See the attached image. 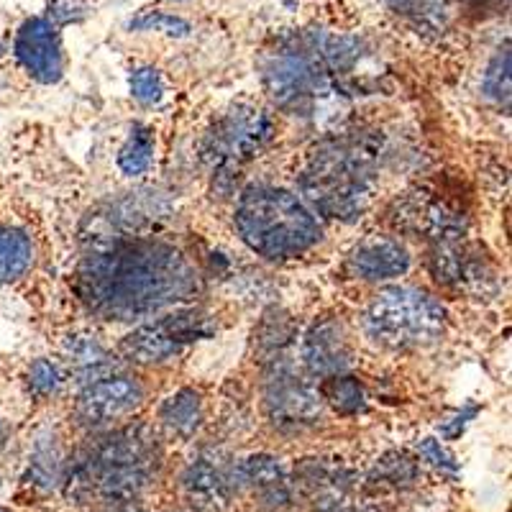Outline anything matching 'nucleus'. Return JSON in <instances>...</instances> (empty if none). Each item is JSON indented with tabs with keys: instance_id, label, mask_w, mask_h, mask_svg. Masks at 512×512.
I'll list each match as a JSON object with an SVG mask.
<instances>
[{
	"instance_id": "obj_1",
	"label": "nucleus",
	"mask_w": 512,
	"mask_h": 512,
	"mask_svg": "<svg viewBox=\"0 0 512 512\" xmlns=\"http://www.w3.org/2000/svg\"><path fill=\"white\" fill-rule=\"evenodd\" d=\"M75 290L98 318L131 323L192 303L203 290V277L177 246L134 236L82 256Z\"/></svg>"
},
{
	"instance_id": "obj_2",
	"label": "nucleus",
	"mask_w": 512,
	"mask_h": 512,
	"mask_svg": "<svg viewBox=\"0 0 512 512\" xmlns=\"http://www.w3.org/2000/svg\"><path fill=\"white\" fill-rule=\"evenodd\" d=\"M359 47L344 36H303L262 62V82L274 105L290 116L331 121L349 103V70Z\"/></svg>"
},
{
	"instance_id": "obj_3",
	"label": "nucleus",
	"mask_w": 512,
	"mask_h": 512,
	"mask_svg": "<svg viewBox=\"0 0 512 512\" xmlns=\"http://www.w3.org/2000/svg\"><path fill=\"white\" fill-rule=\"evenodd\" d=\"M236 231L264 259H295L323 236L320 218L297 192L274 185H251L236 203Z\"/></svg>"
},
{
	"instance_id": "obj_4",
	"label": "nucleus",
	"mask_w": 512,
	"mask_h": 512,
	"mask_svg": "<svg viewBox=\"0 0 512 512\" xmlns=\"http://www.w3.org/2000/svg\"><path fill=\"white\" fill-rule=\"evenodd\" d=\"M377 154L359 139H336L315 149L300 175L303 198L320 216L351 223L372 200Z\"/></svg>"
},
{
	"instance_id": "obj_5",
	"label": "nucleus",
	"mask_w": 512,
	"mask_h": 512,
	"mask_svg": "<svg viewBox=\"0 0 512 512\" xmlns=\"http://www.w3.org/2000/svg\"><path fill=\"white\" fill-rule=\"evenodd\" d=\"M446 331V308L420 287H387L364 313V333L387 351L433 346Z\"/></svg>"
},
{
	"instance_id": "obj_6",
	"label": "nucleus",
	"mask_w": 512,
	"mask_h": 512,
	"mask_svg": "<svg viewBox=\"0 0 512 512\" xmlns=\"http://www.w3.org/2000/svg\"><path fill=\"white\" fill-rule=\"evenodd\" d=\"M159 448L146 428H123L93 446L77 469V482L103 500H131L149 484Z\"/></svg>"
},
{
	"instance_id": "obj_7",
	"label": "nucleus",
	"mask_w": 512,
	"mask_h": 512,
	"mask_svg": "<svg viewBox=\"0 0 512 512\" xmlns=\"http://www.w3.org/2000/svg\"><path fill=\"white\" fill-rule=\"evenodd\" d=\"M272 136L274 123L267 113L254 105H233L231 111L223 113L208 128L200 154L213 167V172L228 175L259 157Z\"/></svg>"
},
{
	"instance_id": "obj_8",
	"label": "nucleus",
	"mask_w": 512,
	"mask_h": 512,
	"mask_svg": "<svg viewBox=\"0 0 512 512\" xmlns=\"http://www.w3.org/2000/svg\"><path fill=\"white\" fill-rule=\"evenodd\" d=\"M213 323L210 315L195 308H175V313L154 315L149 323L128 333L121 341V354L134 364H167L182 349L190 344H198L213 336Z\"/></svg>"
},
{
	"instance_id": "obj_9",
	"label": "nucleus",
	"mask_w": 512,
	"mask_h": 512,
	"mask_svg": "<svg viewBox=\"0 0 512 512\" xmlns=\"http://www.w3.org/2000/svg\"><path fill=\"white\" fill-rule=\"evenodd\" d=\"M144 402V387L134 377L121 372H105L98 377L82 379L77 392L75 415L88 428H103L113 420L126 418Z\"/></svg>"
},
{
	"instance_id": "obj_10",
	"label": "nucleus",
	"mask_w": 512,
	"mask_h": 512,
	"mask_svg": "<svg viewBox=\"0 0 512 512\" xmlns=\"http://www.w3.org/2000/svg\"><path fill=\"white\" fill-rule=\"evenodd\" d=\"M18 64L41 85H54L64 75V52L59 29L49 18H29L13 39Z\"/></svg>"
},
{
	"instance_id": "obj_11",
	"label": "nucleus",
	"mask_w": 512,
	"mask_h": 512,
	"mask_svg": "<svg viewBox=\"0 0 512 512\" xmlns=\"http://www.w3.org/2000/svg\"><path fill=\"white\" fill-rule=\"evenodd\" d=\"M349 269L364 282H387L408 274L410 251L390 236H372L349 254Z\"/></svg>"
},
{
	"instance_id": "obj_12",
	"label": "nucleus",
	"mask_w": 512,
	"mask_h": 512,
	"mask_svg": "<svg viewBox=\"0 0 512 512\" xmlns=\"http://www.w3.org/2000/svg\"><path fill=\"white\" fill-rule=\"evenodd\" d=\"M267 402L272 408V418L280 425H290V428L313 425L320 418V410H323L318 390L300 382L295 374L282 372H277V377L272 379Z\"/></svg>"
},
{
	"instance_id": "obj_13",
	"label": "nucleus",
	"mask_w": 512,
	"mask_h": 512,
	"mask_svg": "<svg viewBox=\"0 0 512 512\" xmlns=\"http://www.w3.org/2000/svg\"><path fill=\"white\" fill-rule=\"evenodd\" d=\"M303 361L315 377H333L344 374L351 367L349 341L333 323H320L305 336Z\"/></svg>"
},
{
	"instance_id": "obj_14",
	"label": "nucleus",
	"mask_w": 512,
	"mask_h": 512,
	"mask_svg": "<svg viewBox=\"0 0 512 512\" xmlns=\"http://www.w3.org/2000/svg\"><path fill=\"white\" fill-rule=\"evenodd\" d=\"M34 264V241L29 231L11 223H0V285H13Z\"/></svg>"
},
{
	"instance_id": "obj_15",
	"label": "nucleus",
	"mask_w": 512,
	"mask_h": 512,
	"mask_svg": "<svg viewBox=\"0 0 512 512\" xmlns=\"http://www.w3.org/2000/svg\"><path fill=\"white\" fill-rule=\"evenodd\" d=\"M154 157H157V139L154 131L144 123H134L128 131L126 141L118 149V169L126 177H141L152 169Z\"/></svg>"
},
{
	"instance_id": "obj_16",
	"label": "nucleus",
	"mask_w": 512,
	"mask_h": 512,
	"mask_svg": "<svg viewBox=\"0 0 512 512\" xmlns=\"http://www.w3.org/2000/svg\"><path fill=\"white\" fill-rule=\"evenodd\" d=\"M159 418L177 436H192L200 428V420H203L200 395L195 390H180L175 395H169L162 402V408H159Z\"/></svg>"
},
{
	"instance_id": "obj_17",
	"label": "nucleus",
	"mask_w": 512,
	"mask_h": 512,
	"mask_svg": "<svg viewBox=\"0 0 512 512\" xmlns=\"http://www.w3.org/2000/svg\"><path fill=\"white\" fill-rule=\"evenodd\" d=\"M323 397L333 405V410L341 415H359L367 408V395L359 379L346 377V374H333L326 377L323 384Z\"/></svg>"
},
{
	"instance_id": "obj_18",
	"label": "nucleus",
	"mask_w": 512,
	"mask_h": 512,
	"mask_svg": "<svg viewBox=\"0 0 512 512\" xmlns=\"http://www.w3.org/2000/svg\"><path fill=\"white\" fill-rule=\"evenodd\" d=\"M482 90L495 103H510V49H500L482 77Z\"/></svg>"
},
{
	"instance_id": "obj_19",
	"label": "nucleus",
	"mask_w": 512,
	"mask_h": 512,
	"mask_svg": "<svg viewBox=\"0 0 512 512\" xmlns=\"http://www.w3.org/2000/svg\"><path fill=\"white\" fill-rule=\"evenodd\" d=\"M128 29L131 31H157V34L177 36V39H182V36L190 34V24H187L185 18L172 16V13H164V11H141L139 16L128 21Z\"/></svg>"
},
{
	"instance_id": "obj_20",
	"label": "nucleus",
	"mask_w": 512,
	"mask_h": 512,
	"mask_svg": "<svg viewBox=\"0 0 512 512\" xmlns=\"http://www.w3.org/2000/svg\"><path fill=\"white\" fill-rule=\"evenodd\" d=\"M62 382V369L52 359H36L29 367V372H26V387L36 397L54 395L62 387Z\"/></svg>"
},
{
	"instance_id": "obj_21",
	"label": "nucleus",
	"mask_w": 512,
	"mask_h": 512,
	"mask_svg": "<svg viewBox=\"0 0 512 512\" xmlns=\"http://www.w3.org/2000/svg\"><path fill=\"white\" fill-rule=\"evenodd\" d=\"M128 90L141 105H157L164 98V80L154 67H136L128 77Z\"/></svg>"
},
{
	"instance_id": "obj_22",
	"label": "nucleus",
	"mask_w": 512,
	"mask_h": 512,
	"mask_svg": "<svg viewBox=\"0 0 512 512\" xmlns=\"http://www.w3.org/2000/svg\"><path fill=\"white\" fill-rule=\"evenodd\" d=\"M185 482L187 487H190L192 492H198V495L221 497L223 489H226L228 482H231V477H226V474H223L221 469H216V466L198 464V466H192Z\"/></svg>"
},
{
	"instance_id": "obj_23",
	"label": "nucleus",
	"mask_w": 512,
	"mask_h": 512,
	"mask_svg": "<svg viewBox=\"0 0 512 512\" xmlns=\"http://www.w3.org/2000/svg\"><path fill=\"white\" fill-rule=\"evenodd\" d=\"M90 8L85 0H52L49 3V21L54 26H67V24H77L82 18L88 16Z\"/></svg>"
},
{
	"instance_id": "obj_24",
	"label": "nucleus",
	"mask_w": 512,
	"mask_h": 512,
	"mask_svg": "<svg viewBox=\"0 0 512 512\" xmlns=\"http://www.w3.org/2000/svg\"><path fill=\"white\" fill-rule=\"evenodd\" d=\"M420 456H423V461H428L431 466H436L438 472L454 474L456 469H459L454 461V456L448 454L446 448L441 446V441H436V438H425V441L420 443Z\"/></svg>"
},
{
	"instance_id": "obj_25",
	"label": "nucleus",
	"mask_w": 512,
	"mask_h": 512,
	"mask_svg": "<svg viewBox=\"0 0 512 512\" xmlns=\"http://www.w3.org/2000/svg\"><path fill=\"white\" fill-rule=\"evenodd\" d=\"M479 413V408H464V410H459V413L454 415V418L451 420H446V423L441 425V433H443V438H448V441H451V438H459L461 433H464V428L466 425H469V420L474 418V415Z\"/></svg>"
},
{
	"instance_id": "obj_26",
	"label": "nucleus",
	"mask_w": 512,
	"mask_h": 512,
	"mask_svg": "<svg viewBox=\"0 0 512 512\" xmlns=\"http://www.w3.org/2000/svg\"><path fill=\"white\" fill-rule=\"evenodd\" d=\"M3 438H6V428H3V420H0V446H3Z\"/></svg>"
},
{
	"instance_id": "obj_27",
	"label": "nucleus",
	"mask_w": 512,
	"mask_h": 512,
	"mask_svg": "<svg viewBox=\"0 0 512 512\" xmlns=\"http://www.w3.org/2000/svg\"><path fill=\"white\" fill-rule=\"evenodd\" d=\"M0 512H8V510H0Z\"/></svg>"
}]
</instances>
